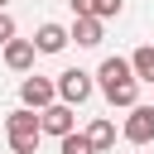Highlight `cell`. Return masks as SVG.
I'll return each mask as SVG.
<instances>
[{
  "label": "cell",
  "instance_id": "14",
  "mask_svg": "<svg viewBox=\"0 0 154 154\" xmlns=\"http://www.w3.org/2000/svg\"><path fill=\"white\" fill-rule=\"evenodd\" d=\"M120 10H125V0H91V19H101V24L116 19Z\"/></svg>",
  "mask_w": 154,
  "mask_h": 154
},
{
  "label": "cell",
  "instance_id": "3",
  "mask_svg": "<svg viewBox=\"0 0 154 154\" xmlns=\"http://www.w3.org/2000/svg\"><path fill=\"white\" fill-rule=\"evenodd\" d=\"M38 130H43V135H53V140H63V135H72V130H77V111H72V106H63V101H53V106H43V111H38Z\"/></svg>",
  "mask_w": 154,
  "mask_h": 154
},
{
  "label": "cell",
  "instance_id": "11",
  "mask_svg": "<svg viewBox=\"0 0 154 154\" xmlns=\"http://www.w3.org/2000/svg\"><path fill=\"white\" fill-rule=\"evenodd\" d=\"M125 63H130L135 82H154V43H140V48H135Z\"/></svg>",
  "mask_w": 154,
  "mask_h": 154
},
{
  "label": "cell",
  "instance_id": "12",
  "mask_svg": "<svg viewBox=\"0 0 154 154\" xmlns=\"http://www.w3.org/2000/svg\"><path fill=\"white\" fill-rule=\"evenodd\" d=\"M106 101H111V106H120V111H130V106H140V82L130 77V82H120V87H111V91H106Z\"/></svg>",
  "mask_w": 154,
  "mask_h": 154
},
{
  "label": "cell",
  "instance_id": "10",
  "mask_svg": "<svg viewBox=\"0 0 154 154\" xmlns=\"http://www.w3.org/2000/svg\"><path fill=\"white\" fill-rule=\"evenodd\" d=\"M82 135H87V144H91V154H106V149L116 144V120H106V116H96V120H91V125H87Z\"/></svg>",
  "mask_w": 154,
  "mask_h": 154
},
{
  "label": "cell",
  "instance_id": "5",
  "mask_svg": "<svg viewBox=\"0 0 154 154\" xmlns=\"http://www.w3.org/2000/svg\"><path fill=\"white\" fill-rule=\"evenodd\" d=\"M19 101H24L29 111H43V106H53V101H58V91H53V77H24V82H19Z\"/></svg>",
  "mask_w": 154,
  "mask_h": 154
},
{
  "label": "cell",
  "instance_id": "4",
  "mask_svg": "<svg viewBox=\"0 0 154 154\" xmlns=\"http://www.w3.org/2000/svg\"><path fill=\"white\" fill-rule=\"evenodd\" d=\"M120 135H125L130 144H154V106H130Z\"/></svg>",
  "mask_w": 154,
  "mask_h": 154
},
{
  "label": "cell",
  "instance_id": "1",
  "mask_svg": "<svg viewBox=\"0 0 154 154\" xmlns=\"http://www.w3.org/2000/svg\"><path fill=\"white\" fill-rule=\"evenodd\" d=\"M5 135H10V149L14 154H34L38 149V111H29V106H19V111H10L5 116Z\"/></svg>",
  "mask_w": 154,
  "mask_h": 154
},
{
  "label": "cell",
  "instance_id": "6",
  "mask_svg": "<svg viewBox=\"0 0 154 154\" xmlns=\"http://www.w3.org/2000/svg\"><path fill=\"white\" fill-rule=\"evenodd\" d=\"M130 77H135V72H130V63H125V58H101V67L91 72V82L101 87V96H106L111 87H120V82H130Z\"/></svg>",
  "mask_w": 154,
  "mask_h": 154
},
{
  "label": "cell",
  "instance_id": "13",
  "mask_svg": "<svg viewBox=\"0 0 154 154\" xmlns=\"http://www.w3.org/2000/svg\"><path fill=\"white\" fill-rule=\"evenodd\" d=\"M58 154H91V144H87V135H82V130H72V135H63V140H58Z\"/></svg>",
  "mask_w": 154,
  "mask_h": 154
},
{
  "label": "cell",
  "instance_id": "15",
  "mask_svg": "<svg viewBox=\"0 0 154 154\" xmlns=\"http://www.w3.org/2000/svg\"><path fill=\"white\" fill-rule=\"evenodd\" d=\"M14 34H19V29H14V14H10V10H0V48H5Z\"/></svg>",
  "mask_w": 154,
  "mask_h": 154
},
{
  "label": "cell",
  "instance_id": "7",
  "mask_svg": "<svg viewBox=\"0 0 154 154\" xmlns=\"http://www.w3.org/2000/svg\"><path fill=\"white\" fill-rule=\"evenodd\" d=\"M0 58H5V67H10V72H29L38 53H34V43H29V38H19V34H14V38L0 48Z\"/></svg>",
  "mask_w": 154,
  "mask_h": 154
},
{
  "label": "cell",
  "instance_id": "17",
  "mask_svg": "<svg viewBox=\"0 0 154 154\" xmlns=\"http://www.w3.org/2000/svg\"><path fill=\"white\" fill-rule=\"evenodd\" d=\"M5 5H10V0H0V10H5Z\"/></svg>",
  "mask_w": 154,
  "mask_h": 154
},
{
  "label": "cell",
  "instance_id": "9",
  "mask_svg": "<svg viewBox=\"0 0 154 154\" xmlns=\"http://www.w3.org/2000/svg\"><path fill=\"white\" fill-rule=\"evenodd\" d=\"M29 43H34V53H63V48H67V29L48 19V24H38V34H34Z\"/></svg>",
  "mask_w": 154,
  "mask_h": 154
},
{
  "label": "cell",
  "instance_id": "2",
  "mask_svg": "<svg viewBox=\"0 0 154 154\" xmlns=\"http://www.w3.org/2000/svg\"><path fill=\"white\" fill-rule=\"evenodd\" d=\"M53 91H58V101L63 106H82V101H91V91H96V82H91V72H82V67H67V72H58L53 77Z\"/></svg>",
  "mask_w": 154,
  "mask_h": 154
},
{
  "label": "cell",
  "instance_id": "16",
  "mask_svg": "<svg viewBox=\"0 0 154 154\" xmlns=\"http://www.w3.org/2000/svg\"><path fill=\"white\" fill-rule=\"evenodd\" d=\"M72 5V14H91V0H67Z\"/></svg>",
  "mask_w": 154,
  "mask_h": 154
},
{
  "label": "cell",
  "instance_id": "8",
  "mask_svg": "<svg viewBox=\"0 0 154 154\" xmlns=\"http://www.w3.org/2000/svg\"><path fill=\"white\" fill-rule=\"evenodd\" d=\"M67 43H77V48H96V43H101V19L77 14V19H72V29H67Z\"/></svg>",
  "mask_w": 154,
  "mask_h": 154
}]
</instances>
